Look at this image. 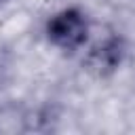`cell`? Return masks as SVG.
I'll return each mask as SVG.
<instances>
[{"label": "cell", "mask_w": 135, "mask_h": 135, "mask_svg": "<svg viewBox=\"0 0 135 135\" xmlns=\"http://www.w3.org/2000/svg\"><path fill=\"white\" fill-rule=\"evenodd\" d=\"M127 53H129V46L124 36L114 27H105L99 34L93 32L89 44L82 49L80 55H82L84 70L93 78L105 80V78H112L122 68Z\"/></svg>", "instance_id": "7a4b0ae2"}, {"label": "cell", "mask_w": 135, "mask_h": 135, "mask_svg": "<svg viewBox=\"0 0 135 135\" xmlns=\"http://www.w3.org/2000/svg\"><path fill=\"white\" fill-rule=\"evenodd\" d=\"M11 2H13V0H0V11H2V8H4V6H8V4H11Z\"/></svg>", "instance_id": "3957f363"}, {"label": "cell", "mask_w": 135, "mask_h": 135, "mask_svg": "<svg viewBox=\"0 0 135 135\" xmlns=\"http://www.w3.org/2000/svg\"><path fill=\"white\" fill-rule=\"evenodd\" d=\"M44 40L63 55H80L93 36V19L80 4H68L51 13L42 27Z\"/></svg>", "instance_id": "6da1fadb"}]
</instances>
